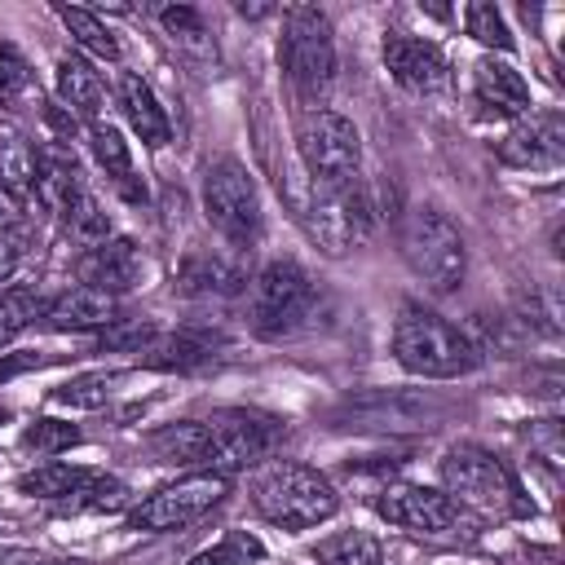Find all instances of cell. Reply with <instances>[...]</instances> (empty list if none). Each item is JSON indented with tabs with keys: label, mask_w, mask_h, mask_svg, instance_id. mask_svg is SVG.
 <instances>
[{
	"label": "cell",
	"mask_w": 565,
	"mask_h": 565,
	"mask_svg": "<svg viewBox=\"0 0 565 565\" xmlns=\"http://www.w3.org/2000/svg\"><path fill=\"white\" fill-rule=\"evenodd\" d=\"M472 102L490 119H516V115H530V84L512 62L486 53L472 66Z\"/></svg>",
	"instance_id": "obj_16"
},
{
	"label": "cell",
	"mask_w": 565,
	"mask_h": 565,
	"mask_svg": "<svg viewBox=\"0 0 565 565\" xmlns=\"http://www.w3.org/2000/svg\"><path fill=\"white\" fill-rule=\"evenodd\" d=\"M62 221H66V234L88 252V247H97V243H106L110 238V216L102 212V203L79 185L66 203H62Z\"/></svg>",
	"instance_id": "obj_27"
},
{
	"label": "cell",
	"mask_w": 565,
	"mask_h": 565,
	"mask_svg": "<svg viewBox=\"0 0 565 565\" xmlns=\"http://www.w3.org/2000/svg\"><path fill=\"white\" fill-rule=\"evenodd\" d=\"M0 565H84V561H66V556L31 552V547H0Z\"/></svg>",
	"instance_id": "obj_35"
},
{
	"label": "cell",
	"mask_w": 565,
	"mask_h": 565,
	"mask_svg": "<svg viewBox=\"0 0 565 565\" xmlns=\"http://www.w3.org/2000/svg\"><path fill=\"white\" fill-rule=\"evenodd\" d=\"M31 88V66L26 57L18 53V44L0 40V97H18Z\"/></svg>",
	"instance_id": "obj_34"
},
{
	"label": "cell",
	"mask_w": 565,
	"mask_h": 565,
	"mask_svg": "<svg viewBox=\"0 0 565 565\" xmlns=\"http://www.w3.org/2000/svg\"><path fill=\"white\" fill-rule=\"evenodd\" d=\"M384 66L406 93H441L450 84V62L433 40L411 31H384Z\"/></svg>",
	"instance_id": "obj_14"
},
{
	"label": "cell",
	"mask_w": 565,
	"mask_h": 565,
	"mask_svg": "<svg viewBox=\"0 0 565 565\" xmlns=\"http://www.w3.org/2000/svg\"><path fill=\"white\" fill-rule=\"evenodd\" d=\"M203 216L212 221V230L238 247L256 243L260 234V190L252 181V172L238 163V159H216L207 172H203Z\"/></svg>",
	"instance_id": "obj_12"
},
{
	"label": "cell",
	"mask_w": 565,
	"mask_h": 565,
	"mask_svg": "<svg viewBox=\"0 0 565 565\" xmlns=\"http://www.w3.org/2000/svg\"><path fill=\"white\" fill-rule=\"evenodd\" d=\"M397 252H402L406 269L433 296L455 291L463 282V274H468L463 234H459V225L441 207H411L402 216V230H397Z\"/></svg>",
	"instance_id": "obj_4"
},
{
	"label": "cell",
	"mask_w": 565,
	"mask_h": 565,
	"mask_svg": "<svg viewBox=\"0 0 565 565\" xmlns=\"http://www.w3.org/2000/svg\"><path fill=\"white\" fill-rule=\"evenodd\" d=\"M252 508L278 525V530H313L340 512V490L331 486L327 472L296 463V459H274L256 472L252 481Z\"/></svg>",
	"instance_id": "obj_3"
},
{
	"label": "cell",
	"mask_w": 565,
	"mask_h": 565,
	"mask_svg": "<svg viewBox=\"0 0 565 565\" xmlns=\"http://www.w3.org/2000/svg\"><path fill=\"white\" fill-rule=\"evenodd\" d=\"M278 62L296 88V97L318 102L331 93L335 84V40H331V22L322 9L313 4H291L282 13V35H278Z\"/></svg>",
	"instance_id": "obj_6"
},
{
	"label": "cell",
	"mask_w": 565,
	"mask_h": 565,
	"mask_svg": "<svg viewBox=\"0 0 565 565\" xmlns=\"http://www.w3.org/2000/svg\"><path fill=\"white\" fill-rule=\"evenodd\" d=\"M88 150H93V159H97V168L128 194V199H146V190H137V172H132V150H128V141H124V132L115 128V124H106V119H97V124H88Z\"/></svg>",
	"instance_id": "obj_21"
},
{
	"label": "cell",
	"mask_w": 565,
	"mask_h": 565,
	"mask_svg": "<svg viewBox=\"0 0 565 565\" xmlns=\"http://www.w3.org/2000/svg\"><path fill=\"white\" fill-rule=\"evenodd\" d=\"M141 269H146L141 265V247L132 238H115V234L106 243L88 247L79 256V265H75V274H79L84 287H97V291H106L115 300L141 282Z\"/></svg>",
	"instance_id": "obj_15"
},
{
	"label": "cell",
	"mask_w": 565,
	"mask_h": 565,
	"mask_svg": "<svg viewBox=\"0 0 565 565\" xmlns=\"http://www.w3.org/2000/svg\"><path fill=\"white\" fill-rule=\"evenodd\" d=\"M441 490L472 521H516V516L534 512L516 472L494 450H486L477 441H459L441 455Z\"/></svg>",
	"instance_id": "obj_1"
},
{
	"label": "cell",
	"mask_w": 565,
	"mask_h": 565,
	"mask_svg": "<svg viewBox=\"0 0 565 565\" xmlns=\"http://www.w3.org/2000/svg\"><path fill=\"white\" fill-rule=\"evenodd\" d=\"M119 106H124V119L128 128L141 137V146H163L172 137V124H168V110L159 106L154 88L141 79V75H119Z\"/></svg>",
	"instance_id": "obj_20"
},
{
	"label": "cell",
	"mask_w": 565,
	"mask_h": 565,
	"mask_svg": "<svg viewBox=\"0 0 565 565\" xmlns=\"http://www.w3.org/2000/svg\"><path fill=\"white\" fill-rule=\"evenodd\" d=\"M35 172H40V154L31 150V141L22 132H4L0 137V190L9 194V203H26L35 194Z\"/></svg>",
	"instance_id": "obj_23"
},
{
	"label": "cell",
	"mask_w": 565,
	"mask_h": 565,
	"mask_svg": "<svg viewBox=\"0 0 565 565\" xmlns=\"http://www.w3.org/2000/svg\"><path fill=\"white\" fill-rule=\"evenodd\" d=\"M159 22H163V31L172 35V44L185 49L190 57H212V53H216V49H212V35H207V22H203L199 9H190V4H168V9H159Z\"/></svg>",
	"instance_id": "obj_28"
},
{
	"label": "cell",
	"mask_w": 565,
	"mask_h": 565,
	"mask_svg": "<svg viewBox=\"0 0 565 565\" xmlns=\"http://www.w3.org/2000/svg\"><path fill=\"white\" fill-rule=\"evenodd\" d=\"M40 313H44V305H40L35 291H26V287L0 291V349H4L9 340H18Z\"/></svg>",
	"instance_id": "obj_31"
},
{
	"label": "cell",
	"mask_w": 565,
	"mask_h": 565,
	"mask_svg": "<svg viewBox=\"0 0 565 565\" xmlns=\"http://www.w3.org/2000/svg\"><path fill=\"white\" fill-rule=\"evenodd\" d=\"M57 18H62V26L71 31V40L79 44V49H88L93 57H102V62H119L124 57V49H119V40H115V31L93 13V9H79V4H57Z\"/></svg>",
	"instance_id": "obj_25"
},
{
	"label": "cell",
	"mask_w": 565,
	"mask_h": 565,
	"mask_svg": "<svg viewBox=\"0 0 565 565\" xmlns=\"http://www.w3.org/2000/svg\"><path fill=\"white\" fill-rule=\"evenodd\" d=\"M119 380H124L119 371L75 375L71 384H57V388H53V402H57V406H71V411H97V406H106V402H110V393H115V384H119Z\"/></svg>",
	"instance_id": "obj_30"
},
{
	"label": "cell",
	"mask_w": 565,
	"mask_h": 565,
	"mask_svg": "<svg viewBox=\"0 0 565 565\" xmlns=\"http://www.w3.org/2000/svg\"><path fill=\"white\" fill-rule=\"evenodd\" d=\"M375 512L415 534V539H428V543H468L477 534L481 521H472L446 490L437 486H415V481H397V486H384L380 499H375Z\"/></svg>",
	"instance_id": "obj_7"
},
{
	"label": "cell",
	"mask_w": 565,
	"mask_h": 565,
	"mask_svg": "<svg viewBox=\"0 0 565 565\" xmlns=\"http://www.w3.org/2000/svg\"><path fill=\"white\" fill-rule=\"evenodd\" d=\"M393 358L419 380H455L481 366V349L437 309L406 300L393 318Z\"/></svg>",
	"instance_id": "obj_2"
},
{
	"label": "cell",
	"mask_w": 565,
	"mask_h": 565,
	"mask_svg": "<svg viewBox=\"0 0 565 565\" xmlns=\"http://www.w3.org/2000/svg\"><path fill=\"white\" fill-rule=\"evenodd\" d=\"M0 424H4V411H0Z\"/></svg>",
	"instance_id": "obj_37"
},
{
	"label": "cell",
	"mask_w": 565,
	"mask_h": 565,
	"mask_svg": "<svg viewBox=\"0 0 565 565\" xmlns=\"http://www.w3.org/2000/svg\"><path fill=\"white\" fill-rule=\"evenodd\" d=\"M318 309V282L296 260H269L247 282V327L260 340H287L309 327Z\"/></svg>",
	"instance_id": "obj_5"
},
{
	"label": "cell",
	"mask_w": 565,
	"mask_h": 565,
	"mask_svg": "<svg viewBox=\"0 0 565 565\" xmlns=\"http://www.w3.org/2000/svg\"><path fill=\"white\" fill-rule=\"evenodd\" d=\"M265 561V543L252 530H225L212 547L194 552L185 565H260Z\"/></svg>",
	"instance_id": "obj_29"
},
{
	"label": "cell",
	"mask_w": 565,
	"mask_h": 565,
	"mask_svg": "<svg viewBox=\"0 0 565 565\" xmlns=\"http://www.w3.org/2000/svg\"><path fill=\"white\" fill-rule=\"evenodd\" d=\"M137 362L154 366V371H194V366L212 362V340H203L194 331H150L137 344Z\"/></svg>",
	"instance_id": "obj_19"
},
{
	"label": "cell",
	"mask_w": 565,
	"mask_h": 565,
	"mask_svg": "<svg viewBox=\"0 0 565 565\" xmlns=\"http://www.w3.org/2000/svg\"><path fill=\"white\" fill-rule=\"evenodd\" d=\"M97 468H84V463H66V459H49V463H40L35 472H26V477H18V490L22 494H31V499H40V503H53V508H62L88 477H93Z\"/></svg>",
	"instance_id": "obj_22"
},
{
	"label": "cell",
	"mask_w": 565,
	"mask_h": 565,
	"mask_svg": "<svg viewBox=\"0 0 565 565\" xmlns=\"http://www.w3.org/2000/svg\"><path fill=\"white\" fill-rule=\"evenodd\" d=\"M18 260H22V247H18L13 238H0V282L18 269Z\"/></svg>",
	"instance_id": "obj_36"
},
{
	"label": "cell",
	"mask_w": 565,
	"mask_h": 565,
	"mask_svg": "<svg viewBox=\"0 0 565 565\" xmlns=\"http://www.w3.org/2000/svg\"><path fill=\"white\" fill-rule=\"evenodd\" d=\"M300 221L309 230V238L327 252V256H344L358 243H366L375 207L362 190V181H340V185H318L309 181V194L300 199Z\"/></svg>",
	"instance_id": "obj_8"
},
{
	"label": "cell",
	"mask_w": 565,
	"mask_h": 565,
	"mask_svg": "<svg viewBox=\"0 0 565 565\" xmlns=\"http://www.w3.org/2000/svg\"><path fill=\"white\" fill-rule=\"evenodd\" d=\"M22 446L35 450V455H44V459H53V455L79 446V428H75V424H62V419H35V424L22 433Z\"/></svg>",
	"instance_id": "obj_33"
},
{
	"label": "cell",
	"mask_w": 565,
	"mask_h": 565,
	"mask_svg": "<svg viewBox=\"0 0 565 565\" xmlns=\"http://www.w3.org/2000/svg\"><path fill=\"white\" fill-rule=\"evenodd\" d=\"M494 159L521 172H543V168H561L565 159V119L561 110H539L530 119H521L499 146Z\"/></svg>",
	"instance_id": "obj_13"
},
{
	"label": "cell",
	"mask_w": 565,
	"mask_h": 565,
	"mask_svg": "<svg viewBox=\"0 0 565 565\" xmlns=\"http://www.w3.org/2000/svg\"><path fill=\"white\" fill-rule=\"evenodd\" d=\"M40 318L53 331H102V327H115L119 322V300L79 282L71 291H62L57 300H49Z\"/></svg>",
	"instance_id": "obj_17"
},
{
	"label": "cell",
	"mask_w": 565,
	"mask_h": 565,
	"mask_svg": "<svg viewBox=\"0 0 565 565\" xmlns=\"http://www.w3.org/2000/svg\"><path fill=\"white\" fill-rule=\"evenodd\" d=\"M282 441V424L260 411H216L203 419V455L199 472L234 477L252 463H265Z\"/></svg>",
	"instance_id": "obj_9"
},
{
	"label": "cell",
	"mask_w": 565,
	"mask_h": 565,
	"mask_svg": "<svg viewBox=\"0 0 565 565\" xmlns=\"http://www.w3.org/2000/svg\"><path fill=\"white\" fill-rule=\"evenodd\" d=\"M318 565H384V547L366 530H335L313 543Z\"/></svg>",
	"instance_id": "obj_24"
},
{
	"label": "cell",
	"mask_w": 565,
	"mask_h": 565,
	"mask_svg": "<svg viewBox=\"0 0 565 565\" xmlns=\"http://www.w3.org/2000/svg\"><path fill=\"white\" fill-rule=\"evenodd\" d=\"M296 154H300L309 181L340 185V181L358 177L362 141H358V128L344 115H335L327 106H309L296 124Z\"/></svg>",
	"instance_id": "obj_11"
},
{
	"label": "cell",
	"mask_w": 565,
	"mask_h": 565,
	"mask_svg": "<svg viewBox=\"0 0 565 565\" xmlns=\"http://www.w3.org/2000/svg\"><path fill=\"white\" fill-rule=\"evenodd\" d=\"M463 31H468L477 44L494 49V53H508V49H512V31H508V22H503V13H499L494 4H468V9H463Z\"/></svg>",
	"instance_id": "obj_32"
},
{
	"label": "cell",
	"mask_w": 565,
	"mask_h": 565,
	"mask_svg": "<svg viewBox=\"0 0 565 565\" xmlns=\"http://www.w3.org/2000/svg\"><path fill=\"white\" fill-rule=\"evenodd\" d=\"M57 97H62V110L71 119H84V124H97L102 119L106 88H102L97 71L84 57H75V53H62L57 57Z\"/></svg>",
	"instance_id": "obj_18"
},
{
	"label": "cell",
	"mask_w": 565,
	"mask_h": 565,
	"mask_svg": "<svg viewBox=\"0 0 565 565\" xmlns=\"http://www.w3.org/2000/svg\"><path fill=\"white\" fill-rule=\"evenodd\" d=\"M181 291L185 296H230V291H238L243 287V278H238V269L234 265H225L221 256H207V252H199V256H190L185 265H181Z\"/></svg>",
	"instance_id": "obj_26"
},
{
	"label": "cell",
	"mask_w": 565,
	"mask_h": 565,
	"mask_svg": "<svg viewBox=\"0 0 565 565\" xmlns=\"http://www.w3.org/2000/svg\"><path fill=\"white\" fill-rule=\"evenodd\" d=\"M225 494H230V477H221V472H185V477L159 486L154 494H146L141 503H132L128 508V530H137V534L185 530V525L203 521Z\"/></svg>",
	"instance_id": "obj_10"
}]
</instances>
